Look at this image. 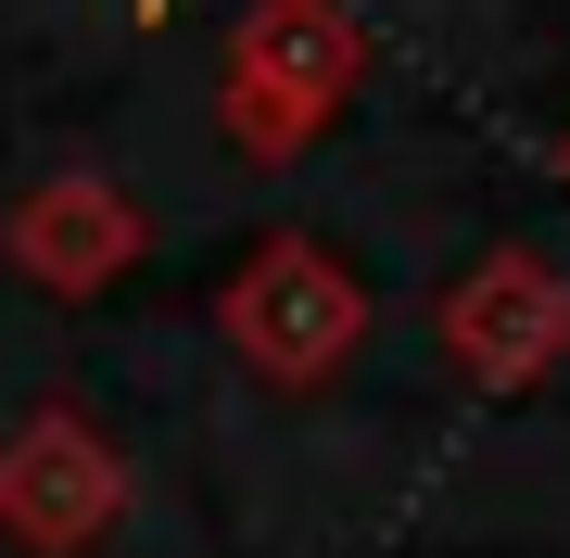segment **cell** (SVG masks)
Listing matches in <instances>:
<instances>
[{
  "label": "cell",
  "instance_id": "8992f818",
  "mask_svg": "<svg viewBox=\"0 0 570 558\" xmlns=\"http://www.w3.org/2000/svg\"><path fill=\"white\" fill-rule=\"evenodd\" d=\"M140 13H165V0H140Z\"/></svg>",
  "mask_w": 570,
  "mask_h": 558
},
{
  "label": "cell",
  "instance_id": "6da1fadb",
  "mask_svg": "<svg viewBox=\"0 0 570 558\" xmlns=\"http://www.w3.org/2000/svg\"><path fill=\"white\" fill-rule=\"evenodd\" d=\"M367 77V39L343 0H254L242 39H228V140L242 153H305L343 89Z\"/></svg>",
  "mask_w": 570,
  "mask_h": 558
},
{
  "label": "cell",
  "instance_id": "52a82bcc",
  "mask_svg": "<svg viewBox=\"0 0 570 558\" xmlns=\"http://www.w3.org/2000/svg\"><path fill=\"white\" fill-rule=\"evenodd\" d=\"M558 166H570V140H558Z\"/></svg>",
  "mask_w": 570,
  "mask_h": 558
},
{
  "label": "cell",
  "instance_id": "7a4b0ae2",
  "mask_svg": "<svg viewBox=\"0 0 570 558\" xmlns=\"http://www.w3.org/2000/svg\"><path fill=\"white\" fill-rule=\"evenodd\" d=\"M216 331H228V355H242L254 381H330V369L355 355V331H367V292L343 280L330 242L279 228V242H254L242 267H228Z\"/></svg>",
  "mask_w": 570,
  "mask_h": 558
},
{
  "label": "cell",
  "instance_id": "277c9868",
  "mask_svg": "<svg viewBox=\"0 0 570 558\" xmlns=\"http://www.w3.org/2000/svg\"><path fill=\"white\" fill-rule=\"evenodd\" d=\"M127 470L102 457V432H77V419H39L13 457H0V520H13L26 546H89L115 520Z\"/></svg>",
  "mask_w": 570,
  "mask_h": 558
},
{
  "label": "cell",
  "instance_id": "3957f363",
  "mask_svg": "<svg viewBox=\"0 0 570 558\" xmlns=\"http://www.w3.org/2000/svg\"><path fill=\"white\" fill-rule=\"evenodd\" d=\"M558 343H570V280L546 254H482V267L444 292V355L469 381H532Z\"/></svg>",
  "mask_w": 570,
  "mask_h": 558
},
{
  "label": "cell",
  "instance_id": "5b68a950",
  "mask_svg": "<svg viewBox=\"0 0 570 558\" xmlns=\"http://www.w3.org/2000/svg\"><path fill=\"white\" fill-rule=\"evenodd\" d=\"M26 242H39V254H51L63 280H89V267H102V254L127 242V216H102V204H89V178H77V204H51L39 228H26Z\"/></svg>",
  "mask_w": 570,
  "mask_h": 558
}]
</instances>
